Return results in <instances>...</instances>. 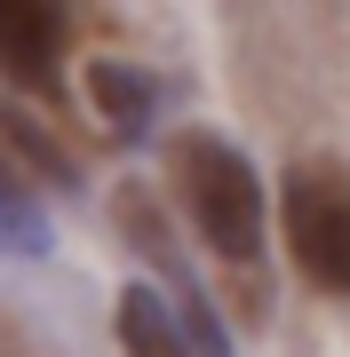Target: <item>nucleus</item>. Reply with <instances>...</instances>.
Wrapping results in <instances>:
<instances>
[{
    "instance_id": "f257e3e1",
    "label": "nucleus",
    "mask_w": 350,
    "mask_h": 357,
    "mask_svg": "<svg viewBox=\"0 0 350 357\" xmlns=\"http://www.w3.org/2000/svg\"><path fill=\"white\" fill-rule=\"evenodd\" d=\"M175 183H183V206H191L199 238H207L223 262H255V255H263L271 199H263V175L247 167L239 143H223V135H183V143H175Z\"/></svg>"
},
{
    "instance_id": "f03ea898",
    "label": "nucleus",
    "mask_w": 350,
    "mask_h": 357,
    "mask_svg": "<svg viewBox=\"0 0 350 357\" xmlns=\"http://www.w3.org/2000/svg\"><path fill=\"white\" fill-rule=\"evenodd\" d=\"M279 230L295 270L326 294H350V167L295 159L279 175Z\"/></svg>"
},
{
    "instance_id": "7ed1b4c3",
    "label": "nucleus",
    "mask_w": 350,
    "mask_h": 357,
    "mask_svg": "<svg viewBox=\"0 0 350 357\" xmlns=\"http://www.w3.org/2000/svg\"><path fill=\"white\" fill-rule=\"evenodd\" d=\"M64 40H72L64 0H0V72H8V79L56 88V72H64Z\"/></svg>"
},
{
    "instance_id": "20e7f679",
    "label": "nucleus",
    "mask_w": 350,
    "mask_h": 357,
    "mask_svg": "<svg viewBox=\"0 0 350 357\" xmlns=\"http://www.w3.org/2000/svg\"><path fill=\"white\" fill-rule=\"evenodd\" d=\"M119 349L128 357H199V333H191V318L168 310V294H152L136 278L119 294Z\"/></svg>"
},
{
    "instance_id": "39448f33",
    "label": "nucleus",
    "mask_w": 350,
    "mask_h": 357,
    "mask_svg": "<svg viewBox=\"0 0 350 357\" xmlns=\"http://www.w3.org/2000/svg\"><path fill=\"white\" fill-rule=\"evenodd\" d=\"M88 103L104 112V128H112V135H143V128H152V112H159V79H152V72H136V64H112V56H96V64H88Z\"/></svg>"
},
{
    "instance_id": "423d86ee",
    "label": "nucleus",
    "mask_w": 350,
    "mask_h": 357,
    "mask_svg": "<svg viewBox=\"0 0 350 357\" xmlns=\"http://www.w3.org/2000/svg\"><path fill=\"white\" fill-rule=\"evenodd\" d=\"M0 238L24 246V255H48V222H40V206L24 191V175H16L8 159H0Z\"/></svg>"
},
{
    "instance_id": "0eeeda50",
    "label": "nucleus",
    "mask_w": 350,
    "mask_h": 357,
    "mask_svg": "<svg viewBox=\"0 0 350 357\" xmlns=\"http://www.w3.org/2000/svg\"><path fill=\"white\" fill-rule=\"evenodd\" d=\"M0 135H8V151H24V159H32V167H40V175H48V183H64V191L80 183V167H72L64 151H56V143L40 135L32 119H16V112H8V119H0Z\"/></svg>"
}]
</instances>
